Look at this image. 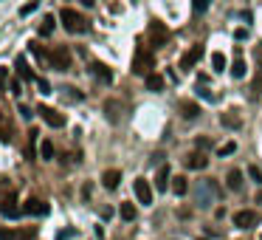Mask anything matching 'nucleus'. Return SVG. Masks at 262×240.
Masks as SVG:
<instances>
[{
    "label": "nucleus",
    "mask_w": 262,
    "mask_h": 240,
    "mask_svg": "<svg viewBox=\"0 0 262 240\" xmlns=\"http://www.w3.org/2000/svg\"><path fill=\"white\" fill-rule=\"evenodd\" d=\"M59 23H62L65 32H71V34L87 32V20H85V15L73 12V9H62V12H59Z\"/></svg>",
    "instance_id": "f257e3e1"
},
{
    "label": "nucleus",
    "mask_w": 262,
    "mask_h": 240,
    "mask_svg": "<svg viewBox=\"0 0 262 240\" xmlns=\"http://www.w3.org/2000/svg\"><path fill=\"white\" fill-rule=\"evenodd\" d=\"M195 201H197V207H212V201L217 198V187H214V181H197L195 187Z\"/></svg>",
    "instance_id": "f03ea898"
},
{
    "label": "nucleus",
    "mask_w": 262,
    "mask_h": 240,
    "mask_svg": "<svg viewBox=\"0 0 262 240\" xmlns=\"http://www.w3.org/2000/svg\"><path fill=\"white\" fill-rule=\"evenodd\" d=\"M152 65H155L152 51L138 48V51H135V57H132V74H135V77H149V74H152Z\"/></svg>",
    "instance_id": "7ed1b4c3"
},
{
    "label": "nucleus",
    "mask_w": 262,
    "mask_h": 240,
    "mask_svg": "<svg viewBox=\"0 0 262 240\" xmlns=\"http://www.w3.org/2000/svg\"><path fill=\"white\" fill-rule=\"evenodd\" d=\"M147 40H149V46H152V48L166 46V40H169V29H166L164 23L152 20V23H149V29H147Z\"/></svg>",
    "instance_id": "20e7f679"
},
{
    "label": "nucleus",
    "mask_w": 262,
    "mask_h": 240,
    "mask_svg": "<svg viewBox=\"0 0 262 240\" xmlns=\"http://www.w3.org/2000/svg\"><path fill=\"white\" fill-rule=\"evenodd\" d=\"M48 63L54 71H71V51L68 46H57L54 51L48 54Z\"/></svg>",
    "instance_id": "39448f33"
},
{
    "label": "nucleus",
    "mask_w": 262,
    "mask_h": 240,
    "mask_svg": "<svg viewBox=\"0 0 262 240\" xmlns=\"http://www.w3.org/2000/svg\"><path fill=\"white\" fill-rule=\"evenodd\" d=\"M20 212H23V209L17 207L15 192H12V190H9V192H6V190L0 192V215H3V218H17Z\"/></svg>",
    "instance_id": "423d86ee"
},
{
    "label": "nucleus",
    "mask_w": 262,
    "mask_h": 240,
    "mask_svg": "<svg viewBox=\"0 0 262 240\" xmlns=\"http://www.w3.org/2000/svg\"><path fill=\"white\" fill-rule=\"evenodd\" d=\"M37 113L43 116V122H45V125H51V128H65V113L54 111V108H48V105H40V108H37Z\"/></svg>",
    "instance_id": "0eeeda50"
},
{
    "label": "nucleus",
    "mask_w": 262,
    "mask_h": 240,
    "mask_svg": "<svg viewBox=\"0 0 262 240\" xmlns=\"http://www.w3.org/2000/svg\"><path fill=\"white\" fill-rule=\"evenodd\" d=\"M260 224V212H254V209H240V212H234V226H240V229H251V226Z\"/></svg>",
    "instance_id": "6e6552de"
},
{
    "label": "nucleus",
    "mask_w": 262,
    "mask_h": 240,
    "mask_svg": "<svg viewBox=\"0 0 262 240\" xmlns=\"http://www.w3.org/2000/svg\"><path fill=\"white\" fill-rule=\"evenodd\" d=\"M132 190H135V198H138V204H144V207H149V204H152V187H149L144 178H135Z\"/></svg>",
    "instance_id": "1a4fd4ad"
},
{
    "label": "nucleus",
    "mask_w": 262,
    "mask_h": 240,
    "mask_svg": "<svg viewBox=\"0 0 262 240\" xmlns=\"http://www.w3.org/2000/svg\"><path fill=\"white\" fill-rule=\"evenodd\" d=\"M23 212H26V215H37V218H43V215H48V204H45L43 198H29V201L23 204Z\"/></svg>",
    "instance_id": "9d476101"
},
{
    "label": "nucleus",
    "mask_w": 262,
    "mask_h": 240,
    "mask_svg": "<svg viewBox=\"0 0 262 240\" xmlns=\"http://www.w3.org/2000/svg\"><path fill=\"white\" fill-rule=\"evenodd\" d=\"M200 57H203V46H195L192 51H186V54L180 57V68H183V71H192V68L200 63Z\"/></svg>",
    "instance_id": "9b49d317"
},
{
    "label": "nucleus",
    "mask_w": 262,
    "mask_h": 240,
    "mask_svg": "<svg viewBox=\"0 0 262 240\" xmlns=\"http://www.w3.org/2000/svg\"><path fill=\"white\" fill-rule=\"evenodd\" d=\"M90 74H93L99 82H104V85H110V82H113V71H110L104 63H93V65H90Z\"/></svg>",
    "instance_id": "f8f14e48"
},
{
    "label": "nucleus",
    "mask_w": 262,
    "mask_h": 240,
    "mask_svg": "<svg viewBox=\"0 0 262 240\" xmlns=\"http://www.w3.org/2000/svg\"><path fill=\"white\" fill-rule=\"evenodd\" d=\"M15 71H17V77H20V80H26V82L37 80V77H34V71L29 68V63H26V57H17V60H15Z\"/></svg>",
    "instance_id": "ddd939ff"
},
{
    "label": "nucleus",
    "mask_w": 262,
    "mask_h": 240,
    "mask_svg": "<svg viewBox=\"0 0 262 240\" xmlns=\"http://www.w3.org/2000/svg\"><path fill=\"white\" fill-rule=\"evenodd\" d=\"M220 122H223V128H229V130H240V128H243V119H240V113H237V111H226L223 116H220Z\"/></svg>",
    "instance_id": "4468645a"
},
{
    "label": "nucleus",
    "mask_w": 262,
    "mask_h": 240,
    "mask_svg": "<svg viewBox=\"0 0 262 240\" xmlns=\"http://www.w3.org/2000/svg\"><path fill=\"white\" fill-rule=\"evenodd\" d=\"M226 184H229L231 192H243V184H246V181H243V173H240V170H229V173H226Z\"/></svg>",
    "instance_id": "2eb2a0df"
},
{
    "label": "nucleus",
    "mask_w": 262,
    "mask_h": 240,
    "mask_svg": "<svg viewBox=\"0 0 262 240\" xmlns=\"http://www.w3.org/2000/svg\"><path fill=\"white\" fill-rule=\"evenodd\" d=\"M186 167H189V170H206V167H209V156H206V153H192V156L186 159Z\"/></svg>",
    "instance_id": "dca6fc26"
},
{
    "label": "nucleus",
    "mask_w": 262,
    "mask_h": 240,
    "mask_svg": "<svg viewBox=\"0 0 262 240\" xmlns=\"http://www.w3.org/2000/svg\"><path fill=\"white\" fill-rule=\"evenodd\" d=\"M102 184H104L107 190H116V187L121 184V170H104V176H102Z\"/></svg>",
    "instance_id": "f3484780"
},
{
    "label": "nucleus",
    "mask_w": 262,
    "mask_h": 240,
    "mask_svg": "<svg viewBox=\"0 0 262 240\" xmlns=\"http://www.w3.org/2000/svg\"><path fill=\"white\" fill-rule=\"evenodd\" d=\"M155 187H158L161 192H166V187H172V176H169V167H161V170H158Z\"/></svg>",
    "instance_id": "a211bd4d"
},
{
    "label": "nucleus",
    "mask_w": 262,
    "mask_h": 240,
    "mask_svg": "<svg viewBox=\"0 0 262 240\" xmlns=\"http://www.w3.org/2000/svg\"><path fill=\"white\" fill-rule=\"evenodd\" d=\"M180 113H183V119H197L200 116V105L197 102H180Z\"/></svg>",
    "instance_id": "6ab92c4d"
},
{
    "label": "nucleus",
    "mask_w": 262,
    "mask_h": 240,
    "mask_svg": "<svg viewBox=\"0 0 262 240\" xmlns=\"http://www.w3.org/2000/svg\"><path fill=\"white\" fill-rule=\"evenodd\" d=\"M104 113H107L110 122H118V116H121V105H118L116 99H107V102H104Z\"/></svg>",
    "instance_id": "aec40b11"
},
{
    "label": "nucleus",
    "mask_w": 262,
    "mask_h": 240,
    "mask_svg": "<svg viewBox=\"0 0 262 240\" xmlns=\"http://www.w3.org/2000/svg\"><path fill=\"white\" fill-rule=\"evenodd\" d=\"M172 192H175V195H186V192H189V178L175 176L172 178Z\"/></svg>",
    "instance_id": "412c9836"
},
{
    "label": "nucleus",
    "mask_w": 262,
    "mask_h": 240,
    "mask_svg": "<svg viewBox=\"0 0 262 240\" xmlns=\"http://www.w3.org/2000/svg\"><path fill=\"white\" fill-rule=\"evenodd\" d=\"M54 26H57L54 15H45L43 17V23H40V37H51V34H54Z\"/></svg>",
    "instance_id": "4be33fe9"
},
{
    "label": "nucleus",
    "mask_w": 262,
    "mask_h": 240,
    "mask_svg": "<svg viewBox=\"0 0 262 240\" xmlns=\"http://www.w3.org/2000/svg\"><path fill=\"white\" fill-rule=\"evenodd\" d=\"M147 91H155V94H158V91H164V77L152 71V74L147 77Z\"/></svg>",
    "instance_id": "5701e85b"
},
{
    "label": "nucleus",
    "mask_w": 262,
    "mask_h": 240,
    "mask_svg": "<svg viewBox=\"0 0 262 240\" xmlns=\"http://www.w3.org/2000/svg\"><path fill=\"white\" fill-rule=\"evenodd\" d=\"M118 212H121L124 221H135V218H138V209L132 207V204H127V201H121V209H118Z\"/></svg>",
    "instance_id": "b1692460"
},
{
    "label": "nucleus",
    "mask_w": 262,
    "mask_h": 240,
    "mask_svg": "<svg viewBox=\"0 0 262 240\" xmlns=\"http://www.w3.org/2000/svg\"><path fill=\"white\" fill-rule=\"evenodd\" d=\"M246 74H248V65L243 63V60H237V63L231 65V77H234V80H243Z\"/></svg>",
    "instance_id": "393cba45"
},
{
    "label": "nucleus",
    "mask_w": 262,
    "mask_h": 240,
    "mask_svg": "<svg viewBox=\"0 0 262 240\" xmlns=\"http://www.w3.org/2000/svg\"><path fill=\"white\" fill-rule=\"evenodd\" d=\"M40 156H43V161H54V142H45L40 144Z\"/></svg>",
    "instance_id": "a878e982"
},
{
    "label": "nucleus",
    "mask_w": 262,
    "mask_h": 240,
    "mask_svg": "<svg viewBox=\"0 0 262 240\" xmlns=\"http://www.w3.org/2000/svg\"><path fill=\"white\" fill-rule=\"evenodd\" d=\"M212 71H226V57H223L220 51L212 54Z\"/></svg>",
    "instance_id": "bb28decb"
},
{
    "label": "nucleus",
    "mask_w": 262,
    "mask_h": 240,
    "mask_svg": "<svg viewBox=\"0 0 262 240\" xmlns=\"http://www.w3.org/2000/svg\"><path fill=\"white\" fill-rule=\"evenodd\" d=\"M62 91H65V99H71V102H82L85 96L79 94V91H76V88H71V85H65V88H62Z\"/></svg>",
    "instance_id": "cd10ccee"
},
{
    "label": "nucleus",
    "mask_w": 262,
    "mask_h": 240,
    "mask_svg": "<svg viewBox=\"0 0 262 240\" xmlns=\"http://www.w3.org/2000/svg\"><path fill=\"white\" fill-rule=\"evenodd\" d=\"M234 150H237V144H234V142H226V144H220V147H217V156H231Z\"/></svg>",
    "instance_id": "c85d7f7f"
},
{
    "label": "nucleus",
    "mask_w": 262,
    "mask_h": 240,
    "mask_svg": "<svg viewBox=\"0 0 262 240\" xmlns=\"http://www.w3.org/2000/svg\"><path fill=\"white\" fill-rule=\"evenodd\" d=\"M29 48H31V54H34V57H37V60H48V54H45V48L40 46V43H31V46H29Z\"/></svg>",
    "instance_id": "c756f323"
},
{
    "label": "nucleus",
    "mask_w": 262,
    "mask_h": 240,
    "mask_svg": "<svg viewBox=\"0 0 262 240\" xmlns=\"http://www.w3.org/2000/svg\"><path fill=\"white\" fill-rule=\"evenodd\" d=\"M192 9H195V15H203L209 9V0H192Z\"/></svg>",
    "instance_id": "7c9ffc66"
},
{
    "label": "nucleus",
    "mask_w": 262,
    "mask_h": 240,
    "mask_svg": "<svg viewBox=\"0 0 262 240\" xmlns=\"http://www.w3.org/2000/svg\"><path fill=\"white\" fill-rule=\"evenodd\" d=\"M17 232L15 229H6V226H0V240H15Z\"/></svg>",
    "instance_id": "2f4dec72"
},
{
    "label": "nucleus",
    "mask_w": 262,
    "mask_h": 240,
    "mask_svg": "<svg viewBox=\"0 0 262 240\" xmlns=\"http://www.w3.org/2000/svg\"><path fill=\"white\" fill-rule=\"evenodd\" d=\"M37 88H40V94H51V85H48V80H43V77H37Z\"/></svg>",
    "instance_id": "473e14b6"
},
{
    "label": "nucleus",
    "mask_w": 262,
    "mask_h": 240,
    "mask_svg": "<svg viewBox=\"0 0 262 240\" xmlns=\"http://www.w3.org/2000/svg\"><path fill=\"white\" fill-rule=\"evenodd\" d=\"M197 94L203 96V99H209V102H217V94H212V91H209V88H203V85L197 88Z\"/></svg>",
    "instance_id": "72a5a7b5"
},
{
    "label": "nucleus",
    "mask_w": 262,
    "mask_h": 240,
    "mask_svg": "<svg viewBox=\"0 0 262 240\" xmlns=\"http://www.w3.org/2000/svg\"><path fill=\"white\" fill-rule=\"evenodd\" d=\"M248 176H251V181H257V184H262V170L257 167V164H254V167L248 170Z\"/></svg>",
    "instance_id": "f704fd0d"
},
{
    "label": "nucleus",
    "mask_w": 262,
    "mask_h": 240,
    "mask_svg": "<svg viewBox=\"0 0 262 240\" xmlns=\"http://www.w3.org/2000/svg\"><path fill=\"white\" fill-rule=\"evenodd\" d=\"M0 142L6 144V142H12V130L9 128H3V125H0Z\"/></svg>",
    "instance_id": "c9c22d12"
},
{
    "label": "nucleus",
    "mask_w": 262,
    "mask_h": 240,
    "mask_svg": "<svg viewBox=\"0 0 262 240\" xmlns=\"http://www.w3.org/2000/svg\"><path fill=\"white\" fill-rule=\"evenodd\" d=\"M34 9H37V0H31V3H26V6H23V9H20V15L26 17V15H31Z\"/></svg>",
    "instance_id": "e433bc0d"
},
{
    "label": "nucleus",
    "mask_w": 262,
    "mask_h": 240,
    "mask_svg": "<svg viewBox=\"0 0 262 240\" xmlns=\"http://www.w3.org/2000/svg\"><path fill=\"white\" fill-rule=\"evenodd\" d=\"M17 111H20V116H23V119H31V108H29V105H20Z\"/></svg>",
    "instance_id": "4c0bfd02"
},
{
    "label": "nucleus",
    "mask_w": 262,
    "mask_h": 240,
    "mask_svg": "<svg viewBox=\"0 0 262 240\" xmlns=\"http://www.w3.org/2000/svg\"><path fill=\"white\" fill-rule=\"evenodd\" d=\"M12 94H15V96L23 94V88H20V80H12Z\"/></svg>",
    "instance_id": "58836bf2"
},
{
    "label": "nucleus",
    "mask_w": 262,
    "mask_h": 240,
    "mask_svg": "<svg viewBox=\"0 0 262 240\" xmlns=\"http://www.w3.org/2000/svg\"><path fill=\"white\" fill-rule=\"evenodd\" d=\"M34 235H37V229H26V232H20V238H23V240H31Z\"/></svg>",
    "instance_id": "ea45409f"
},
{
    "label": "nucleus",
    "mask_w": 262,
    "mask_h": 240,
    "mask_svg": "<svg viewBox=\"0 0 262 240\" xmlns=\"http://www.w3.org/2000/svg\"><path fill=\"white\" fill-rule=\"evenodd\" d=\"M246 29H237V32H234V37H237V40H246Z\"/></svg>",
    "instance_id": "a19ab883"
},
{
    "label": "nucleus",
    "mask_w": 262,
    "mask_h": 240,
    "mask_svg": "<svg viewBox=\"0 0 262 240\" xmlns=\"http://www.w3.org/2000/svg\"><path fill=\"white\" fill-rule=\"evenodd\" d=\"M6 82V68H0V85Z\"/></svg>",
    "instance_id": "79ce46f5"
},
{
    "label": "nucleus",
    "mask_w": 262,
    "mask_h": 240,
    "mask_svg": "<svg viewBox=\"0 0 262 240\" xmlns=\"http://www.w3.org/2000/svg\"><path fill=\"white\" fill-rule=\"evenodd\" d=\"M200 240H206V238H200Z\"/></svg>",
    "instance_id": "37998d69"
},
{
    "label": "nucleus",
    "mask_w": 262,
    "mask_h": 240,
    "mask_svg": "<svg viewBox=\"0 0 262 240\" xmlns=\"http://www.w3.org/2000/svg\"><path fill=\"white\" fill-rule=\"evenodd\" d=\"M260 240H262V235H260Z\"/></svg>",
    "instance_id": "c03bdc74"
}]
</instances>
